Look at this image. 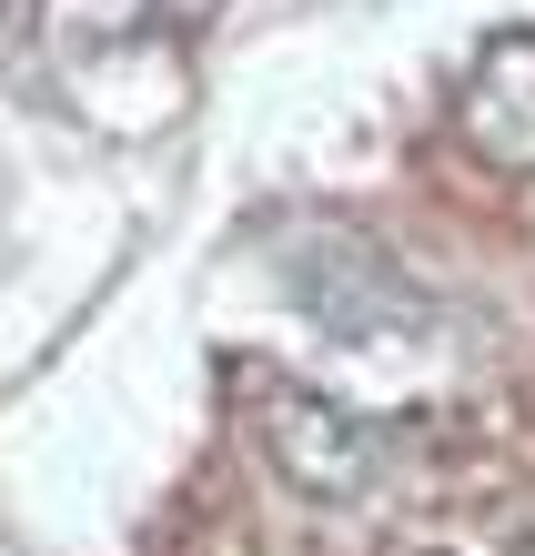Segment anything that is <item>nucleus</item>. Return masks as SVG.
<instances>
[{"instance_id": "obj_1", "label": "nucleus", "mask_w": 535, "mask_h": 556, "mask_svg": "<svg viewBox=\"0 0 535 556\" xmlns=\"http://www.w3.org/2000/svg\"><path fill=\"white\" fill-rule=\"evenodd\" d=\"M273 264H283V293L333 344H405L434 314L415 293V274L384 243H364L354 223H273Z\"/></svg>"}, {"instance_id": "obj_2", "label": "nucleus", "mask_w": 535, "mask_h": 556, "mask_svg": "<svg viewBox=\"0 0 535 556\" xmlns=\"http://www.w3.org/2000/svg\"><path fill=\"white\" fill-rule=\"evenodd\" d=\"M253 425H263V455L283 466V485L314 496V506H374L384 476H394V435L384 425L333 405V395H314V384H293V375L253 384Z\"/></svg>"}]
</instances>
